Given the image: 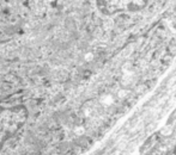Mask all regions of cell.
I'll return each mask as SVG.
<instances>
[{
    "label": "cell",
    "mask_w": 176,
    "mask_h": 155,
    "mask_svg": "<svg viewBox=\"0 0 176 155\" xmlns=\"http://www.w3.org/2000/svg\"><path fill=\"white\" fill-rule=\"evenodd\" d=\"M149 0H101L102 6L110 13L130 12L144 7Z\"/></svg>",
    "instance_id": "cell-1"
}]
</instances>
